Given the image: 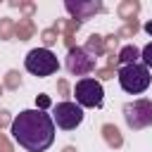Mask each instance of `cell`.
Segmentation results:
<instances>
[{
  "label": "cell",
  "instance_id": "6da1fadb",
  "mask_svg": "<svg viewBox=\"0 0 152 152\" xmlns=\"http://www.w3.org/2000/svg\"><path fill=\"white\" fill-rule=\"evenodd\" d=\"M12 138L28 152H45L55 142V121L43 109H24L12 121Z\"/></svg>",
  "mask_w": 152,
  "mask_h": 152
},
{
  "label": "cell",
  "instance_id": "7a4b0ae2",
  "mask_svg": "<svg viewBox=\"0 0 152 152\" xmlns=\"http://www.w3.org/2000/svg\"><path fill=\"white\" fill-rule=\"evenodd\" d=\"M152 83V76H150V69L140 62H133V64H124L119 69V86L131 93V95H140L150 88Z\"/></svg>",
  "mask_w": 152,
  "mask_h": 152
},
{
  "label": "cell",
  "instance_id": "3957f363",
  "mask_svg": "<svg viewBox=\"0 0 152 152\" xmlns=\"http://www.w3.org/2000/svg\"><path fill=\"white\" fill-rule=\"evenodd\" d=\"M24 66H26L28 74L45 78V76H52V74L59 69V62H57V57H55L48 48H36V50H31V52L26 55Z\"/></svg>",
  "mask_w": 152,
  "mask_h": 152
},
{
  "label": "cell",
  "instance_id": "277c9868",
  "mask_svg": "<svg viewBox=\"0 0 152 152\" xmlns=\"http://www.w3.org/2000/svg\"><path fill=\"white\" fill-rule=\"evenodd\" d=\"M74 97H76V104L81 107H102V100H104L102 83L95 78H81L74 86Z\"/></svg>",
  "mask_w": 152,
  "mask_h": 152
},
{
  "label": "cell",
  "instance_id": "5b68a950",
  "mask_svg": "<svg viewBox=\"0 0 152 152\" xmlns=\"http://www.w3.org/2000/svg\"><path fill=\"white\" fill-rule=\"evenodd\" d=\"M124 119L128 124V128L140 131L147 128L152 124V102L150 100H133L124 104Z\"/></svg>",
  "mask_w": 152,
  "mask_h": 152
},
{
  "label": "cell",
  "instance_id": "8992f818",
  "mask_svg": "<svg viewBox=\"0 0 152 152\" xmlns=\"http://www.w3.org/2000/svg\"><path fill=\"white\" fill-rule=\"evenodd\" d=\"M52 121H55L62 131H74V128L81 126V121H83V107L76 104V102L64 100V102L55 104V109H52Z\"/></svg>",
  "mask_w": 152,
  "mask_h": 152
},
{
  "label": "cell",
  "instance_id": "52a82bcc",
  "mask_svg": "<svg viewBox=\"0 0 152 152\" xmlns=\"http://www.w3.org/2000/svg\"><path fill=\"white\" fill-rule=\"evenodd\" d=\"M66 69H69V74H74V76L90 74V71L95 69V57L88 55L86 48H71L69 55H66Z\"/></svg>",
  "mask_w": 152,
  "mask_h": 152
},
{
  "label": "cell",
  "instance_id": "ba28073f",
  "mask_svg": "<svg viewBox=\"0 0 152 152\" xmlns=\"http://www.w3.org/2000/svg\"><path fill=\"white\" fill-rule=\"evenodd\" d=\"M66 10H69V12H74V14H76V12H83V14H90V12H100V10H102V5H100V2H90V5H81V2H71V0H69V2H66Z\"/></svg>",
  "mask_w": 152,
  "mask_h": 152
},
{
  "label": "cell",
  "instance_id": "9c48e42d",
  "mask_svg": "<svg viewBox=\"0 0 152 152\" xmlns=\"http://www.w3.org/2000/svg\"><path fill=\"white\" fill-rule=\"evenodd\" d=\"M138 57H140V52H138V48H133V45H126V48L121 50V55H119V59H121L124 64H133Z\"/></svg>",
  "mask_w": 152,
  "mask_h": 152
},
{
  "label": "cell",
  "instance_id": "30bf717a",
  "mask_svg": "<svg viewBox=\"0 0 152 152\" xmlns=\"http://www.w3.org/2000/svg\"><path fill=\"white\" fill-rule=\"evenodd\" d=\"M102 131H104V135H107V140H109L112 145H121V135H119V131H116L114 126H104Z\"/></svg>",
  "mask_w": 152,
  "mask_h": 152
},
{
  "label": "cell",
  "instance_id": "8fae6325",
  "mask_svg": "<svg viewBox=\"0 0 152 152\" xmlns=\"http://www.w3.org/2000/svg\"><path fill=\"white\" fill-rule=\"evenodd\" d=\"M140 57H142V64H145L147 69H152V43H147V45L142 48Z\"/></svg>",
  "mask_w": 152,
  "mask_h": 152
},
{
  "label": "cell",
  "instance_id": "7c38bea8",
  "mask_svg": "<svg viewBox=\"0 0 152 152\" xmlns=\"http://www.w3.org/2000/svg\"><path fill=\"white\" fill-rule=\"evenodd\" d=\"M36 102H38V104H40V107H48V104H50V100H48V97H45V95H40V97H38V100H36Z\"/></svg>",
  "mask_w": 152,
  "mask_h": 152
},
{
  "label": "cell",
  "instance_id": "4fadbf2b",
  "mask_svg": "<svg viewBox=\"0 0 152 152\" xmlns=\"http://www.w3.org/2000/svg\"><path fill=\"white\" fill-rule=\"evenodd\" d=\"M43 40H45V43H48V45H50V43H55V40H57V38H55V36H52V33H50V31H48V33H45V38H43Z\"/></svg>",
  "mask_w": 152,
  "mask_h": 152
},
{
  "label": "cell",
  "instance_id": "5bb4252c",
  "mask_svg": "<svg viewBox=\"0 0 152 152\" xmlns=\"http://www.w3.org/2000/svg\"><path fill=\"white\" fill-rule=\"evenodd\" d=\"M145 31H147V33L152 36V21H147V24H145Z\"/></svg>",
  "mask_w": 152,
  "mask_h": 152
}]
</instances>
